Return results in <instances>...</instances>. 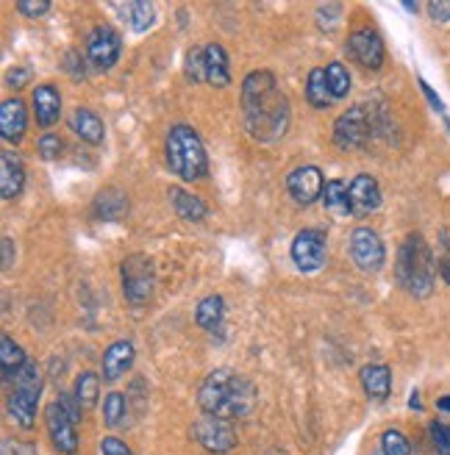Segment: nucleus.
<instances>
[{"instance_id":"obj_1","label":"nucleus","mask_w":450,"mask_h":455,"mask_svg":"<svg viewBox=\"0 0 450 455\" xmlns=\"http://www.w3.org/2000/svg\"><path fill=\"white\" fill-rule=\"evenodd\" d=\"M242 114L247 131L259 142H276L289 131V100L269 70H256L242 81Z\"/></svg>"},{"instance_id":"obj_2","label":"nucleus","mask_w":450,"mask_h":455,"mask_svg":"<svg viewBox=\"0 0 450 455\" xmlns=\"http://www.w3.org/2000/svg\"><path fill=\"white\" fill-rule=\"evenodd\" d=\"M256 386L245 375L234 370H214L200 383L197 403L204 408V414L220 417V419H242L256 408Z\"/></svg>"},{"instance_id":"obj_3","label":"nucleus","mask_w":450,"mask_h":455,"mask_svg":"<svg viewBox=\"0 0 450 455\" xmlns=\"http://www.w3.org/2000/svg\"><path fill=\"white\" fill-rule=\"evenodd\" d=\"M395 275H398V283L409 294H414V298H429L434 291V259L420 234H412L400 244Z\"/></svg>"},{"instance_id":"obj_4","label":"nucleus","mask_w":450,"mask_h":455,"mask_svg":"<svg viewBox=\"0 0 450 455\" xmlns=\"http://www.w3.org/2000/svg\"><path fill=\"white\" fill-rule=\"evenodd\" d=\"M167 164L181 180H197L209 172L206 148L189 125H175L167 133Z\"/></svg>"},{"instance_id":"obj_5","label":"nucleus","mask_w":450,"mask_h":455,"mask_svg":"<svg viewBox=\"0 0 450 455\" xmlns=\"http://www.w3.org/2000/svg\"><path fill=\"white\" fill-rule=\"evenodd\" d=\"M370 136H373V120H370V111L365 106L348 108L342 117L333 123V142L342 150L367 148Z\"/></svg>"},{"instance_id":"obj_6","label":"nucleus","mask_w":450,"mask_h":455,"mask_svg":"<svg viewBox=\"0 0 450 455\" xmlns=\"http://www.w3.org/2000/svg\"><path fill=\"white\" fill-rule=\"evenodd\" d=\"M153 286H156V278H153V267L145 256H128L123 261V294L131 306H142L150 300L153 294Z\"/></svg>"},{"instance_id":"obj_7","label":"nucleus","mask_w":450,"mask_h":455,"mask_svg":"<svg viewBox=\"0 0 450 455\" xmlns=\"http://www.w3.org/2000/svg\"><path fill=\"white\" fill-rule=\"evenodd\" d=\"M192 436L200 447H206L214 455H222L237 447V430L234 422L229 419H220L212 414H204L195 425H192Z\"/></svg>"},{"instance_id":"obj_8","label":"nucleus","mask_w":450,"mask_h":455,"mask_svg":"<svg viewBox=\"0 0 450 455\" xmlns=\"http://www.w3.org/2000/svg\"><path fill=\"white\" fill-rule=\"evenodd\" d=\"M350 256H353V264L362 272H378L387 264L384 242H381V236L370 231V228H356L350 234Z\"/></svg>"},{"instance_id":"obj_9","label":"nucleus","mask_w":450,"mask_h":455,"mask_svg":"<svg viewBox=\"0 0 450 455\" xmlns=\"http://www.w3.org/2000/svg\"><path fill=\"white\" fill-rule=\"evenodd\" d=\"M123 51V39L111 26H98L86 36V56L98 70H111Z\"/></svg>"},{"instance_id":"obj_10","label":"nucleus","mask_w":450,"mask_h":455,"mask_svg":"<svg viewBox=\"0 0 450 455\" xmlns=\"http://www.w3.org/2000/svg\"><path fill=\"white\" fill-rule=\"evenodd\" d=\"M292 261L303 272H314L325 264V234L317 228H306L292 242Z\"/></svg>"},{"instance_id":"obj_11","label":"nucleus","mask_w":450,"mask_h":455,"mask_svg":"<svg viewBox=\"0 0 450 455\" xmlns=\"http://www.w3.org/2000/svg\"><path fill=\"white\" fill-rule=\"evenodd\" d=\"M348 53L365 70H381V64H384V42H381L378 31L358 28L348 36Z\"/></svg>"},{"instance_id":"obj_12","label":"nucleus","mask_w":450,"mask_h":455,"mask_svg":"<svg viewBox=\"0 0 450 455\" xmlns=\"http://www.w3.org/2000/svg\"><path fill=\"white\" fill-rule=\"evenodd\" d=\"M44 425H48L51 442L59 452L64 455H76L78 450V434H76V422L67 417V411L59 403H51L44 408Z\"/></svg>"},{"instance_id":"obj_13","label":"nucleus","mask_w":450,"mask_h":455,"mask_svg":"<svg viewBox=\"0 0 450 455\" xmlns=\"http://www.w3.org/2000/svg\"><path fill=\"white\" fill-rule=\"evenodd\" d=\"M286 189H289V195L295 197L298 203L309 206V203H314L317 197H323V189H325L323 172H320L317 167H311V164L292 170L289 178H286Z\"/></svg>"},{"instance_id":"obj_14","label":"nucleus","mask_w":450,"mask_h":455,"mask_svg":"<svg viewBox=\"0 0 450 455\" xmlns=\"http://www.w3.org/2000/svg\"><path fill=\"white\" fill-rule=\"evenodd\" d=\"M348 197H350V209L358 217H367L381 206V187L373 175H356L348 187Z\"/></svg>"},{"instance_id":"obj_15","label":"nucleus","mask_w":450,"mask_h":455,"mask_svg":"<svg viewBox=\"0 0 450 455\" xmlns=\"http://www.w3.org/2000/svg\"><path fill=\"white\" fill-rule=\"evenodd\" d=\"M26 184V167H22V158L12 150L0 153V195L4 200H14L22 192Z\"/></svg>"},{"instance_id":"obj_16","label":"nucleus","mask_w":450,"mask_h":455,"mask_svg":"<svg viewBox=\"0 0 450 455\" xmlns=\"http://www.w3.org/2000/svg\"><path fill=\"white\" fill-rule=\"evenodd\" d=\"M26 125H28V114L22 100L17 98L4 100V106H0V136H4L6 142L17 145L22 136H26Z\"/></svg>"},{"instance_id":"obj_17","label":"nucleus","mask_w":450,"mask_h":455,"mask_svg":"<svg viewBox=\"0 0 450 455\" xmlns=\"http://www.w3.org/2000/svg\"><path fill=\"white\" fill-rule=\"evenodd\" d=\"M34 114H36V123L42 128H51L53 123H59V117H61V95L56 92V86L42 84V86L34 89Z\"/></svg>"},{"instance_id":"obj_18","label":"nucleus","mask_w":450,"mask_h":455,"mask_svg":"<svg viewBox=\"0 0 450 455\" xmlns=\"http://www.w3.org/2000/svg\"><path fill=\"white\" fill-rule=\"evenodd\" d=\"M133 345L131 341H115L106 353H103V378L106 380H117L123 378L128 370H131V363H133Z\"/></svg>"},{"instance_id":"obj_19","label":"nucleus","mask_w":450,"mask_h":455,"mask_svg":"<svg viewBox=\"0 0 450 455\" xmlns=\"http://www.w3.org/2000/svg\"><path fill=\"white\" fill-rule=\"evenodd\" d=\"M362 386L367 397L384 403L392 392V372L390 367H384V363H370V367L362 370Z\"/></svg>"},{"instance_id":"obj_20","label":"nucleus","mask_w":450,"mask_h":455,"mask_svg":"<svg viewBox=\"0 0 450 455\" xmlns=\"http://www.w3.org/2000/svg\"><path fill=\"white\" fill-rule=\"evenodd\" d=\"M206 81L212 86H229L231 84V70H229V56H225L222 44L212 42L206 44Z\"/></svg>"},{"instance_id":"obj_21","label":"nucleus","mask_w":450,"mask_h":455,"mask_svg":"<svg viewBox=\"0 0 450 455\" xmlns=\"http://www.w3.org/2000/svg\"><path fill=\"white\" fill-rule=\"evenodd\" d=\"M73 131L81 136L84 142L89 145H100L103 142V136H106V128H103V120L98 117L95 111H89V108H76L73 114Z\"/></svg>"},{"instance_id":"obj_22","label":"nucleus","mask_w":450,"mask_h":455,"mask_svg":"<svg viewBox=\"0 0 450 455\" xmlns=\"http://www.w3.org/2000/svg\"><path fill=\"white\" fill-rule=\"evenodd\" d=\"M170 200H173L175 214L181 217V220H187V222H200V220H204V217L209 214L206 203L200 200V197H195V195H189L187 189L173 187V189H170Z\"/></svg>"},{"instance_id":"obj_23","label":"nucleus","mask_w":450,"mask_h":455,"mask_svg":"<svg viewBox=\"0 0 450 455\" xmlns=\"http://www.w3.org/2000/svg\"><path fill=\"white\" fill-rule=\"evenodd\" d=\"M225 320V300L220 294H212V298H204L197 303V311H195V323L206 331H220Z\"/></svg>"},{"instance_id":"obj_24","label":"nucleus","mask_w":450,"mask_h":455,"mask_svg":"<svg viewBox=\"0 0 450 455\" xmlns=\"http://www.w3.org/2000/svg\"><path fill=\"white\" fill-rule=\"evenodd\" d=\"M28 358L22 353V347L12 336H4L0 339V367H4V380H14V375L26 367Z\"/></svg>"},{"instance_id":"obj_25","label":"nucleus","mask_w":450,"mask_h":455,"mask_svg":"<svg viewBox=\"0 0 450 455\" xmlns=\"http://www.w3.org/2000/svg\"><path fill=\"white\" fill-rule=\"evenodd\" d=\"M323 203H325V209L333 214V217H350L353 209H350V197H348V187L342 184V180H328L325 189H323Z\"/></svg>"},{"instance_id":"obj_26","label":"nucleus","mask_w":450,"mask_h":455,"mask_svg":"<svg viewBox=\"0 0 450 455\" xmlns=\"http://www.w3.org/2000/svg\"><path fill=\"white\" fill-rule=\"evenodd\" d=\"M95 212H98L100 220L115 222V220H120V217L128 212V200H125V195H120L117 189H106V192H100L98 200H95Z\"/></svg>"},{"instance_id":"obj_27","label":"nucleus","mask_w":450,"mask_h":455,"mask_svg":"<svg viewBox=\"0 0 450 455\" xmlns=\"http://www.w3.org/2000/svg\"><path fill=\"white\" fill-rule=\"evenodd\" d=\"M17 395H26L31 400H39V392H42V370L36 367L34 361H28L26 367H22L17 375H14V389Z\"/></svg>"},{"instance_id":"obj_28","label":"nucleus","mask_w":450,"mask_h":455,"mask_svg":"<svg viewBox=\"0 0 450 455\" xmlns=\"http://www.w3.org/2000/svg\"><path fill=\"white\" fill-rule=\"evenodd\" d=\"M306 98L314 108H328L333 95H331V86L325 78V70H311L309 81H306Z\"/></svg>"},{"instance_id":"obj_29","label":"nucleus","mask_w":450,"mask_h":455,"mask_svg":"<svg viewBox=\"0 0 450 455\" xmlns=\"http://www.w3.org/2000/svg\"><path fill=\"white\" fill-rule=\"evenodd\" d=\"M76 400L81 403V408H95L98 397H100V378L95 372H81L76 380Z\"/></svg>"},{"instance_id":"obj_30","label":"nucleus","mask_w":450,"mask_h":455,"mask_svg":"<svg viewBox=\"0 0 450 455\" xmlns=\"http://www.w3.org/2000/svg\"><path fill=\"white\" fill-rule=\"evenodd\" d=\"M9 414L17 419L20 427H34V417H36V400L26 397V395H17L9 392Z\"/></svg>"},{"instance_id":"obj_31","label":"nucleus","mask_w":450,"mask_h":455,"mask_svg":"<svg viewBox=\"0 0 450 455\" xmlns=\"http://www.w3.org/2000/svg\"><path fill=\"white\" fill-rule=\"evenodd\" d=\"M125 14H128V26L137 31V34H142V31H148L150 26H153V17H156V12H153V4H148V0H137V4H125V6H120Z\"/></svg>"},{"instance_id":"obj_32","label":"nucleus","mask_w":450,"mask_h":455,"mask_svg":"<svg viewBox=\"0 0 450 455\" xmlns=\"http://www.w3.org/2000/svg\"><path fill=\"white\" fill-rule=\"evenodd\" d=\"M125 414H128V397L120 395V392H111L106 395L103 400V419L108 427H120L125 422Z\"/></svg>"},{"instance_id":"obj_33","label":"nucleus","mask_w":450,"mask_h":455,"mask_svg":"<svg viewBox=\"0 0 450 455\" xmlns=\"http://www.w3.org/2000/svg\"><path fill=\"white\" fill-rule=\"evenodd\" d=\"M325 78H328L333 100H340V98H345L350 92V76H348V70H345L340 61H331L325 67Z\"/></svg>"},{"instance_id":"obj_34","label":"nucleus","mask_w":450,"mask_h":455,"mask_svg":"<svg viewBox=\"0 0 450 455\" xmlns=\"http://www.w3.org/2000/svg\"><path fill=\"white\" fill-rule=\"evenodd\" d=\"M381 452L384 455H412V444L400 430L392 427V430H384V434H381Z\"/></svg>"},{"instance_id":"obj_35","label":"nucleus","mask_w":450,"mask_h":455,"mask_svg":"<svg viewBox=\"0 0 450 455\" xmlns=\"http://www.w3.org/2000/svg\"><path fill=\"white\" fill-rule=\"evenodd\" d=\"M187 76L192 81H206V51L204 48H192L187 53Z\"/></svg>"},{"instance_id":"obj_36","label":"nucleus","mask_w":450,"mask_h":455,"mask_svg":"<svg viewBox=\"0 0 450 455\" xmlns=\"http://www.w3.org/2000/svg\"><path fill=\"white\" fill-rule=\"evenodd\" d=\"M431 442H434L437 455H450V425L434 422L431 425Z\"/></svg>"},{"instance_id":"obj_37","label":"nucleus","mask_w":450,"mask_h":455,"mask_svg":"<svg viewBox=\"0 0 450 455\" xmlns=\"http://www.w3.org/2000/svg\"><path fill=\"white\" fill-rule=\"evenodd\" d=\"M59 153H61V140L56 133H44L39 140V156L44 162H53V158H59Z\"/></svg>"},{"instance_id":"obj_38","label":"nucleus","mask_w":450,"mask_h":455,"mask_svg":"<svg viewBox=\"0 0 450 455\" xmlns=\"http://www.w3.org/2000/svg\"><path fill=\"white\" fill-rule=\"evenodd\" d=\"M17 12L26 14V17H39L44 12H51V4H48V0H20Z\"/></svg>"},{"instance_id":"obj_39","label":"nucleus","mask_w":450,"mask_h":455,"mask_svg":"<svg viewBox=\"0 0 450 455\" xmlns=\"http://www.w3.org/2000/svg\"><path fill=\"white\" fill-rule=\"evenodd\" d=\"M100 452H103V455H133L131 447H128L125 442H120L117 436H106V439H100Z\"/></svg>"},{"instance_id":"obj_40","label":"nucleus","mask_w":450,"mask_h":455,"mask_svg":"<svg viewBox=\"0 0 450 455\" xmlns=\"http://www.w3.org/2000/svg\"><path fill=\"white\" fill-rule=\"evenodd\" d=\"M64 411H67V417H70L73 422H81V403L76 400V395H59V400H56Z\"/></svg>"},{"instance_id":"obj_41","label":"nucleus","mask_w":450,"mask_h":455,"mask_svg":"<svg viewBox=\"0 0 450 455\" xmlns=\"http://www.w3.org/2000/svg\"><path fill=\"white\" fill-rule=\"evenodd\" d=\"M429 14L437 22H450V0H434L429 4Z\"/></svg>"},{"instance_id":"obj_42","label":"nucleus","mask_w":450,"mask_h":455,"mask_svg":"<svg viewBox=\"0 0 450 455\" xmlns=\"http://www.w3.org/2000/svg\"><path fill=\"white\" fill-rule=\"evenodd\" d=\"M6 452L9 455H36V450L26 442H6Z\"/></svg>"},{"instance_id":"obj_43","label":"nucleus","mask_w":450,"mask_h":455,"mask_svg":"<svg viewBox=\"0 0 450 455\" xmlns=\"http://www.w3.org/2000/svg\"><path fill=\"white\" fill-rule=\"evenodd\" d=\"M420 86H422V92H425V98H429V103L434 106V111H439V114H445V106H442V100L434 95V89L429 86V84H425L422 78H420Z\"/></svg>"},{"instance_id":"obj_44","label":"nucleus","mask_w":450,"mask_h":455,"mask_svg":"<svg viewBox=\"0 0 450 455\" xmlns=\"http://www.w3.org/2000/svg\"><path fill=\"white\" fill-rule=\"evenodd\" d=\"M28 78H31V70H12V73H9V84H12V86H22Z\"/></svg>"},{"instance_id":"obj_45","label":"nucleus","mask_w":450,"mask_h":455,"mask_svg":"<svg viewBox=\"0 0 450 455\" xmlns=\"http://www.w3.org/2000/svg\"><path fill=\"white\" fill-rule=\"evenodd\" d=\"M14 264V250H12V239L4 236V269H9Z\"/></svg>"},{"instance_id":"obj_46","label":"nucleus","mask_w":450,"mask_h":455,"mask_svg":"<svg viewBox=\"0 0 450 455\" xmlns=\"http://www.w3.org/2000/svg\"><path fill=\"white\" fill-rule=\"evenodd\" d=\"M437 408H439V411H450V395L439 397V400H437Z\"/></svg>"},{"instance_id":"obj_47","label":"nucleus","mask_w":450,"mask_h":455,"mask_svg":"<svg viewBox=\"0 0 450 455\" xmlns=\"http://www.w3.org/2000/svg\"><path fill=\"white\" fill-rule=\"evenodd\" d=\"M439 272H442V278L450 283V261H442V264H439Z\"/></svg>"},{"instance_id":"obj_48","label":"nucleus","mask_w":450,"mask_h":455,"mask_svg":"<svg viewBox=\"0 0 450 455\" xmlns=\"http://www.w3.org/2000/svg\"><path fill=\"white\" fill-rule=\"evenodd\" d=\"M417 397H420V395L414 392V395H412V400H409V405H412V408H422V403H420Z\"/></svg>"}]
</instances>
